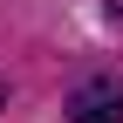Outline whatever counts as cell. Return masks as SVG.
Here are the masks:
<instances>
[{
  "mask_svg": "<svg viewBox=\"0 0 123 123\" xmlns=\"http://www.w3.org/2000/svg\"><path fill=\"white\" fill-rule=\"evenodd\" d=\"M68 123H123V82L116 75H89L68 96Z\"/></svg>",
  "mask_w": 123,
  "mask_h": 123,
  "instance_id": "1",
  "label": "cell"
},
{
  "mask_svg": "<svg viewBox=\"0 0 123 123\" xmlns=\"http://www.w3.org/2000/svg\"><path fill=\"white\" fill-rule=\"evenodd\" d=\"M110 14H123V0H110Z\"/></svg>",
  "mask_w": 123,
  "mask_h": 123,
  "instance_id": "2",
  "label": "cell"
}]
</instances>
